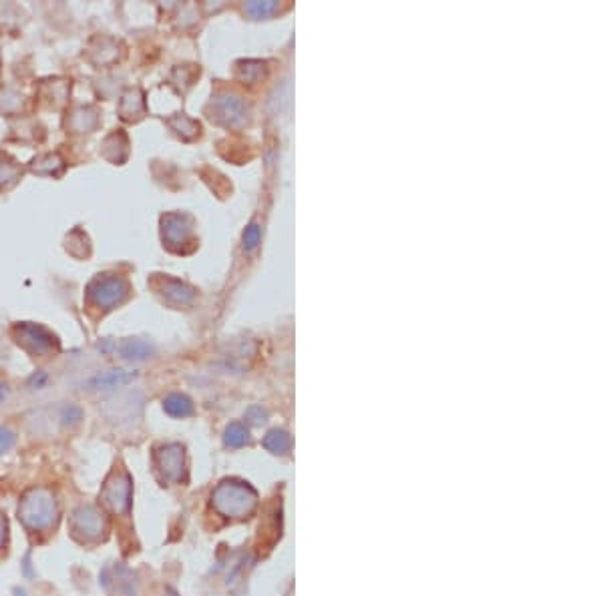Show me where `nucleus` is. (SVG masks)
I'll return each mask as SVG.
<instances>
[{
	"mask_svg": "<svg viewBox=\"0 0 603 596\" xmlns=\"http://www.w3.org/2000/svg\"><path fill=\"white\" fill-rule=\"evenodd\" d=\"M215 512L224 518H248L258 506V492L248 482L229 478L222 480L212 494Z\"/></svg>",
	"mask_w": 603,
	"mask_h": 596,
	"instance_id": "1",
	"label": "nucleus"
},
{
	"mask_svg": "<svg viewBox=\"0 0 603 596\" xmlns=\"http://www.w3.org/2000/svg\"><path fill=\"white\" fill-rule=\"evenodd\" d=\"M57 502L55 496L47 488H33L23 496L18 506V518L28 530H48L57 522Z\"/></svg>",
	"mask_w": 603,
	"mask_h": 596,
	"instance_id": "2",
	"label": "nucleus"
},
{
	"mask_svg": "<svg viewBox=\"0 0 603 596\" xmlns=\"http://www.w3.org/2000/svg\"><path fill=\"white\" fill-rule=\"evenodd\" d=\"M87 295H89V302L97 307H103V309H113L121 305L127 295H129V283L119 277V275H113V273H103L95 280L89 283L87 287Z\"/></svg>",
	"mask_w": 603,
	"mask_h": 596,
	"instance_id": "3",
	"label": "nucleus"
},
{
	"mask_svg": "<svg viewBox=\"0 0 603 596\" xmlns=\"http://www.w3.org/2000/svg\"><path fill=\"white\" fill-rule=\"evenodd\" d=\"M131 496H133V484L127 472H113L103 486L101 502L107 510L115 514H127L131 508Z\"/></svg>",
	"mask_w": 603,
	"mask_h": 596,
	"instance_id": "4",
	"label": "nucleus"
},
{
	"mask_svg": "<svg viewBox=\"0 0 603 596\" xmlns=\"http://www.w3.org/2000/svg\"><path fill=\"white\" fill-rule=\"evenodd\" d=\"M12 331H14V336H16V341L28 351L36 353V355H47L50 351L59 350V341H57V338H55L47 328H43V326H36V324H18V326H14Z\"/></svg>",
	"mask_w": 603,
	"mask_h": 596,
	"instance_id": "5",
	"label": "nucleus"
},
{
	"mask_svg": "<svg viewBox=\"0 0 603 596\" xmlns=\"http://www.w3.org/2000/svg\"><path fill=\"white\" fill-rule=\"evenodd\" d=\"M105 518L103 512L95 506H81L72 514V532L83 542H95L105 532Z\"/></svg>",
	"mask_w": 603,
	"mask_h": 596,
	"instance_id": "6",
	"label": "nucleus"
},
{
	"mask_svg": "<svg viewBox=\"0 0 603 596\" xmlns=\"http://www.w3.org/2000/svg\"><path fill=\"white\" fill-rule=\"evenodd\" d=\"M155 466L165 482H181L185 478L183 446L167 444L155 452Z\"/></svg>",
	"mask_w": 603,
	"mask_h": 596,
	"instance_id": "7",
	"label": "nucleus"
},
{
	"mask_svg": "<svg viewBox=\"0 0 603 596\" xmlns=\"http://www.w3.org/2000/svg\"><path fill=\"white\" fill-rule=\"evenodd\" d=\"M137 377L135 372H127V370H113V372H105V374L93 375L91 380H87V390L91 392H109V390H117L131 384Z\"/></svg>",
	"mask_w": 603,
	"mask_h": 596,
	"instance_id": "8",
	"label": "nucleus"
},
{
	"mask_svg": "<svg viewBox=\"0 0 603 596\" xmlns=\"http://www.w3.org/2000/svg\"><path fill=\"white\" fill-rule=\"evenodd\" d=\"M185 219H188L185 215H167L163 219V239H167V245L185 243V239L190 235V227L183 225Z\"/></svg>",
	"mask_w": 603,
	"mask_h": 596,
	"instance_id": "9",
	"label": "nucleus"
},
{
	"mask_svg": "<svg viewBox=\"0 0 603 596\" xmlns=\"http://www.w3.org/2000/svg\"><path fill=\"white\" fill-rule=\"evenodd\" d=\"M115 350L119 351V355L123 360H129V362H139V360H145L153 348L147 343V341H141V339H125L121 341L119 346H115Z\"/></svg>",
	"mask_w": 603,
	"mask_h": 596,
	"instance_id": "10",
	"label": "nucleus"
},
{
	"mask_svg": "<svg viewBox=\"0 0 603 596\" xmlns=\"http://www.w3.org/2000/svg\"><path fill=\"white\" fill-rule=\"evenodd\" d=\"M163 408L173 418H188L193 414V402L183 394H169L163 399Z\"/></svg>",
	"mask_w": 603,
	"mask_h": 596,
	"instance_id": "11",
	"label": "nucleus"
},
{
	"mask_svg": "<svg viewBox=\"0 0 603 596\" xmlns=\"http://www.w3.org/2000/svg\"><path fill=\"white\" fill-rule=\"evenodd\" d=\"M264 448L272 454H286L292 448V438L286 430H270L264 438Z\"/></svg>",
	"mask_w": 603,
	"mask_h": 596,
	"instance_id": "12",
	"label": "nucleus"
},
{
	"mask_svg": "<svg viewBox=\"0 0 603 596\" xmlns=\"http://www.w3.org/2000/svg\"><path fill=\"white\" fill-rule=\"evenodd\" d=\"M163 293H165V297L173 299V302H178V304H190L191 299H193V289L188 287L185 283H181V281H175V280H165Z\"/></svg>",
	"mask_w": 603,
	"mask_h": 596,
	"instance_id": "13",
	"label": "nucleus"
},
{
	"mask_svg": "<svg viewBox=\"0 0 603 596\" xmlns=\"http://www.w3.org/2000/svg\"><path fill=\"white\" fill-rule=\"evenodd\" d=\"M248 440H249V434L241 424L234 421V424H229V426L225 428V436H224L225 446H229V448H241V446L248 444Z\"/></svg>",
	"mask_w": 603,
	"mask_h": 596,
	"instance_id": "14",
	"label": "nucleus"
},
{
	"mask_svg": "<svg viewBox=\"0 0 603 596\" xmlns=\"http://www.w3.org/2000/svg\"><path fill=\"white\" fill-rule=\"evenodd\" d=\"M60 420L65 426H75V424L83 420V409L75 406V404H67L65 408L60 409Z\"/></svg>",
	"mask_w": 603,
	"mask_h": 596,
	"instance_id": "15",
	"label": "nucleus"
},
{
	"mask_svg": "<svg viewBox=\"0 0 603 596\" xmlns=\"http://www.w3.org/2000/svg\"><path fill=\"white\" fill-rule=\"evenodd\" d=\"M258 243H260V225L251 223L249 227H246V233H244V247L251 251Z\"/></svg>",
	"mask_w": 603,
	"mask_h": 596,
	"instance_id": "16",
	"label": "nucleus"
},
{
	"mask_svg": "<svg viewBox=\"0 0 603 596\" xmlns=\"http://www.w3.org/2000/svg\"><path fill=\"white\" fill-rule=\"evenodd\" d=\"M16 442V434L9 430V428H0V454L9 452L12 446Z\"/></svg>",
	"mask_w": 603,
	"mask_h": 596,
	"instance_id": "17",
	"label": "nucleus"
},
{
	"mask_svg": "<svg viewBox=\"0 0 603 596\" xmlns=\"http://www.w3.org/2000/svg\"><path fill=\"white\" fill-rule=\"evenodd\" d=\"M276 9V2H249L248 12L254 16H264Z\"/></svg>",
	"mask_w": 603,
	"mask_h": 596,
	"instance_id": "18",
	"label": "nucleus"
},
{
	"mask_svg": "<svg viewBox=\"0 0 603 596\" xmlns=\"http://www.w3.org/2000/svg\"><path fill=\"white\" fill-rule=\"evenodd\" d=\"M246 418H248L251 424H261V421H266L268 414H266V409H261L260 406H251V408L246 412Z\"/></svg>",
	"mask_w": 603,
	"mask_h": 596,
	"instance_id": "19",
	"label": "nucleus"
},
{
	"mask_svg": "<svg viewBox=\"0 0 603 596\" xmlns=\"http://www.w3.org/2000/svg\"><path fill=\"white\" fill-rule=\"evenodd\" d=\"M48 382V375L45 374V372H36L31 380H28V387H33V390H40V387L47 386Z\"/></svg>",
	"mask_w": 603,
	"mask_h": 596,
	"instance_id": "20",
	"label": "nucleus"
},
{
	"mask_svg": "<svg viewBox=\"0 0 603 596\" xmlns=\"http://www.w3.org/2000/svg\"><path fill=\"white\" fill-rule=\"evenodd\" d=\"M4 540H6V520L0 516V548L4 544Z\"/></svg>",
	"mask_w": 603,
	"mask_h": 596,
	"instance_id": "21",
	"label": "nucleus"
},
{
	"mask_svg": "<svg viewBox=\"0 0 603 596\" xmlns=\"http://www.w3.org/2000/svg\"><path fill=\"white\" fill-rule=\"evenodd\" d=\"M6 396H9V387L4 386V384H0V402H4Z\"/></svg>",
	"mask_w": 603,
	"mask_h": 596,
	"instance_id": "22",
	"label": "nucleus"
}]
</instances>
